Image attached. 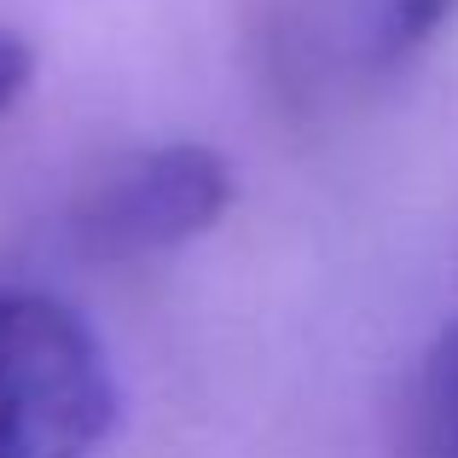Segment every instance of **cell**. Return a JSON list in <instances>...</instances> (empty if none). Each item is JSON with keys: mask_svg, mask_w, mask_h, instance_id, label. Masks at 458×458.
I'll return each mask as SVG.
<instances>
[{"mask_svg": "<svg viewBox=\"0 0 458 458\" xmlns=\"http://www.w3.org/2000/svg\"><path fill=\"white\" fill-rule=\"evenodd\" d=\"M99 331L47 291H0V458H93L116 429Z\"/></svg>", "mask_w": 458, "mask_h": 458, "instance_id": "6da1fadb", "label": "cell"}, {"mask_svg": "<svg viewBox=\"0 0 458 458\" xmlns=\"http://www.w3.org/2000/svg\"><path fill=\"white\" fill-rule=\"evenodd\" d=\"M233 163L215 146L174 140L116 163L76 209V238L99 261H146L203 238L233 209Z\"/></svg>", "mask_w": 458, "mask_h": 458, "instance_id": "7a4b0ae2", "label": "cell"}, {"mask_svg": "<svg viewBox=\"0 0 458 458\" xmlns=\"http://www.w3.org/2000/svg\"><path fill=\"white\" fill-rule=\"evenodd\" d=\"M412 453L418 458H458V313L436 348L424 354L412 394Z\"/></svg>", "mask_w": 458, "mask_h": 458, "instance_id": "3957f363", "label": "cell"}, {"mask_svg": "<svg viewBox=\"0 0 458 458\" xmlns=\"http://www.w3.org/2000/svg\"><path fill=\"white\" fill-rule=\"evenodd\" d=\"M453 6L458 0H360V35L371 58L394 64V58H412L453 18Z\"/></svg>", "mask_w": 458, "mask_h": 458, "instance_id": "277c9868", "label": "cell"}, {"mask_svg": "<svg viewBox=\"0 0 458 458\" xmlns=\"http://www.w3.org/2000/svg\"><path fill=\"white\" fill-rule=\"evenodd\" d=\"M30 76H35V53H30V41H23V35H12L6 23H0V116H6L12 105L23 99Z\"/></svg>", "mask_w": 458, "mask_h": 458, "instance_id": "5b68a950", "label": "cell"}]
</instances>
